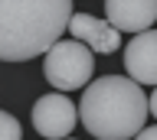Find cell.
I'll use <instances>...</instances> for the list:
<instances>
[{"instance_id":"obj_1","label":"cell","mask_w":157,"mask_h":140,"mask_svg":"<svg viewBox=\"0 0 157 140\" xmlns=\"http://www.w3.org/2000/svg\"><path fill=\"white\" fill-rule=\"evenodd\" d=\"M72 0H0V62H26L66 33Z\"/></svg>"},{"instance_id":"obj_2","label":"cell","mask_w":157,"mask_h":140,"mask_svg":"<svg viewBox=\"0 0 157 140\" xmlns=\"http://www.w3.org/2000/svg\"><path fill=\"white\" fill-rule=\"evenodd\" d=\"M78 120L92 137L128 140L147 120V95L128 75H101L82 91Z\"/></svg>"},{"instance_id":"obj_3","label":"cell","mask_w":157,"mask_h":140,"mask_svg":"<svg viewBox=\"0 0 157 140\" xmlns=\"http://www.w3.org/2000/svg\"><path fill=\"white\" fill-rule=\"evenodd\" d=\"M92 49H88L82 39H56L46 49V62H43V72H46V81L59 91H72V88H85L92 81Z\"/></svg>"},{"instance_id":"obj_4","label":"cell","mask_w":157,"mask_h":140,"mask_svg":"<svg viewBox=\"0 0 157 140\" xmlns=\"http://www.w3.org/2000/svg\"><path fill=\"white\" fill-rule=\"evenodd\" d=\"M75 117H78V111L66 98V91L43 95L33 104V127H36L39 137H69L72 127H75Z\"/></svg>"},{"instance_id":"obj_5","label":"cell","mask_w":157,"mask_h":140,"mask_svg":"<svg viewBox=\"0 0 157 140\" xmlns=\"http://www.w3.org/2000/svg\"><path fill=\"white\" fill-rule=\"evenodd\" d=\"M124 69L128 78H134L137 85H157V30H141L131 36L124 49Z\"/></svg>"},{"instance_id":"obj_6","label":"cell","mask_w":157,"mask_h":140,"mask_svg":"<svg viewBox=\"0 0 157 140\" xmlns=\"http://www.w3.org/2000/svg\"><path fill=\"white\" fill-rule=\"evenodd\" d=\"M66 30L72 33L75 39H82L92 52L108 56V52L121 49V33H118L108 20H98V16H92V13H72L69 23H66Z\"/></svg>"},{"instance_id":"obj_7","label":"cell","mask_w":157,"mask_h":140,"mask_svg":"<svg viewBox=\"0 0 157 140\" xmlns=\"http://www.w3.org/2000/svg\"><path fill=\"white\" fill-rule=\"evenodd\" d=\"M105 20L118 33H141L154 26L157 0H105Z\"/></svg>"},{"instance_id":"obj_8","label":"cell","mask_w":157,"mask_h":140,"mask_svg":"<svg viewBox=\"0 0 157 140\" xmlns=\"http://www.w3.org/2000/svg\"><path fill=\"white\" fill-rule=\"evenodd\" d=\"M23 127H20V120L7 111H0V140H20Z\"/></svg>"},{"instance_id":"obj_9","label":"cell","mask_w":157,"mask_h":140,"mask_svg":"<svg viewBox=\"0 0 157 140\" xmlns=\"http://www.w3.org/2000/svg\"><path fill=\"white\" fill-rule=\"evenodd\" d=\"M134 137H141V140H157V127H141Z\"/></svg>"},{"instance_id":"obj_10","label":"cell","mask_w":157,"mask_h":140,"mask_svg":"<svg viewBox=\"0 0 157 140\" xmlns=\"http://www.w3.org/2000/svg\"><path fill=\"white\" fill-rule=\"evenodd\" d=\"M147 114H154V120H157V85H154V95L147 98Z\"/></svg>"}]
</instances>
